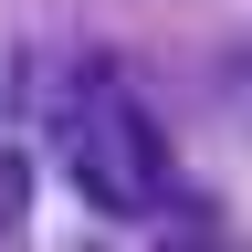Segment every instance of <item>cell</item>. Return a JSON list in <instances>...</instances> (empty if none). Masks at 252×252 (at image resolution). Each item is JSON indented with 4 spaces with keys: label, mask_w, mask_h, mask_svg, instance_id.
<instances>
[{
    "label": "cell",
    "mask_w": 252,
    "mask_h": 252,
    "mask_svg": "<svg viewBox=\"0 0 252 252\" xmlns=\"http://www.w3.org/2000/svg\"><path fill=\"white\" fill-rule=\"evenodd\" d=\"M53 158H63V179H74L105 220H158V210L179 200L168 126H158V116L137 105V84H126V74H105V63H74V74H63Z\"/></svg>",
    "instance_id": "cell-1"
}]
</instances>
